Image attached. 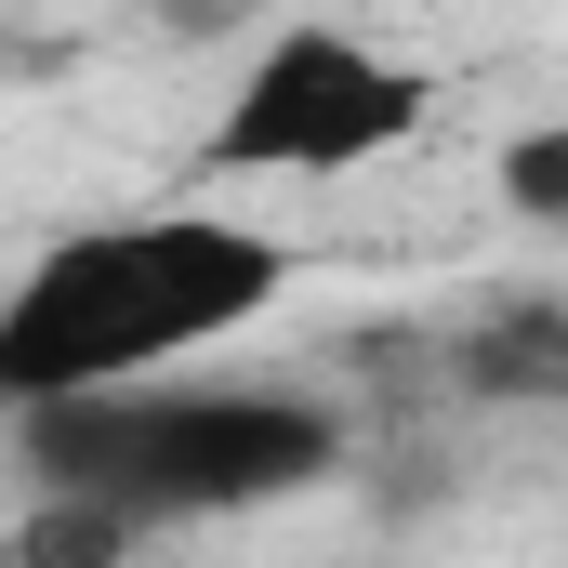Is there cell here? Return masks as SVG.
I'll return each instance as SVG.
<instances>
[{"label": "cell", "mask_w": 568, "mask_h": 568, "mask_svg": "<svg viewBox=\"0 0 568 568\" xmlns=\"http://www.w3.org/2000/svg\"><path fill=\"white\" fill-rule=\"evenodd\" d=\"M476 397H568V304H503L476 344H463Z\"/></svg>", "instance_id": "277c9868"}, {"label": "cell", "mask_w": 568, "mask_h": 568, "mask_svg": "<svg viewBox=\"0 0 568 568\" xmlns=\"http://www.w3.org/2000/svg\"><path fill=\"white\" fill-rule=\"evenodd\" d=\"M424 133H436V80L317 0V13L265 27L239 53V80L212 93L199 185H357V172H384Z\"/></svg>", "instance_id": "3957f363"}, {"label": "cell", "mask_w": 568, "mask_h": 568, "mask_svg": "<svg viewBox=\"0 0 568 568\" xmlns=\"http://www.w3.org/2000/svg\"><path fill=\"white\" fill-rule=\"evenodd\" d=\"M278 291H291V239L225 199L93 212V225L40 239L27 278L0 291V410H67L106 384L199 371L212 344L265 331Z\"/></svg>", "instance_id": "6da1fadb"}, {"label": "cell", "mask_w": 568, "mask_h": 568, "mask_svg": "<svg viewBox=\"0 0 568 568\" xmlns=\"http://www.w3.org/2000/svg\"><path fill=\"white\" fill-rule=\"evenodd\" d=\"M503 199L529 225H568V133H516L503 145Z\"/></svg>", "instance_id": "5b68a950"}, {"label": "cell", "mask_w": 568, "mask_h": 568, "mask_svg": "<svg viewBox=\"0 0 568 568\" xmlns=\"http://www.w3.org/2000/svg\"><path fill=\"white\" fill-rule=\"evenodd\" d=\"M27 436V476L53 503H93L120 529H185V516H225V503H265V489H304L344 424L317 397H278V384H106V397H67V410H13Z\"/></svg>", "instance_id": "7a4b0ae2"}]
</instances>
